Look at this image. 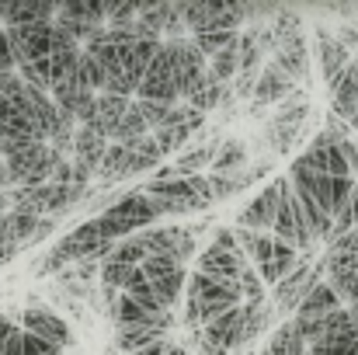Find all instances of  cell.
<instances>
[{"label":"cell","mask_w":358,"mask_h":355,"mask_svg":"<svg viewBox=\"0 0 358 355\" xmlns=\"http://www.w3.org/2000/svg\"><path fill=\"white\" fill-rule=\"evenodd\" d=\"M352 129H358V118H355V122H352Z\"/></svg>","instance_id":"f6af8a7d"},{"label":"cell","mask_w":358,"mask_h":355,"mask_svg":"<svg viewBox=\"0 0 358 355\" xmlns=\"http://www.w3.org/2000/svg\"><path fill=\"white\" fill-rule=\"evenodd\" d=\"M24 355H63V349H56V345H49L35 335H24Z\"/></svg>","instance_id":"e575fe53"},{"label":"cell","mask_w":358,"mask_h":355,"mask_svg":"<svg viewBox=\"0 0 358 355\" xmlns=\"http://www.w3.org/2000/svg\"><path fill=\"white\" fill-rule=\"evenodd\" d=\"M271 237L289 244L299 258H310V251H313V237L306 230V220H303V209H299L292 188H285V195L278 202V213H275V223H271Z\"/></svg>","instance_id":"277c9868"},{"label":"cell","mask_w":358,"mask_h":355,"mask_svg":"<svg viewBox=\"0 0 358 355\" xmlns=\"http://www.w3.org/2000/svg\"><path fill=\"white\" fill-rule=\"evenodd\" d=\"M216 139L209 143H199V146H188L178 160H174V171L178 178H188V174H202V167H213V157H216Z\"/></svg>","instance_id":"d6986e66"},{"label":"cell","mask_w":358,"mask_h":355,"mask_svg":"<svg viewBox=\"0 0 358 355\" xmlns=\"http://www.w3.org/2000/svg\"><path fill=\"white\" fill-rule=\"evenodd\" d=\"M320 282H324V268H320V265H310V258H303V261L275 286V310L285 314V317H292V314L299 310V303L310 296V289L320 286Z\"/></svg>","instance_id":"5b68a950"},{"label":"cell","mask_w":358,"mask_h":355,"mask_svg":"<svg viewBox=\"0 0 358 355\" xmlns=\"http://www.w3.org/2000/svg\"><path fill=\"white\" fill-rule=\"evenodd\" d=\"M209 244H213V247H220V251H230V254H237V251H240V247H237V234H234L230 227H223V230H216Z\"/></svg>","instance_id":"d590c367"},{"label":"cell","mask_w":358,"mask_h":355,"mask_svg":"<svg viewBox=\"0 0 358 355\" xmlns=\"http://www.w3.org/2000/svg\"><path fill=\"white\" fill-rule=\"evenodd\" d=\"M129 300H136L139 307H146V310H160V303H157V296H153V282L139 272V268H132V275H129V282H125V289H122Z\"/></svg>","instance_id":"83f0119b"},{"label":"cell","mask_w":358,"mask_h":355,"mask_svg":"<svg viewBox=\"0 0 358 355\" xmlns=\"http://www.w3.org/2000/svg\"><path fill=\"white\" fill-rule=\"evenodd\" d=\"M310 116V98L303 91H292L271 116V129H285V125H303Z\"/></svg>","instance_id":"44dd1931"},{"label":"cell","mask_w":358,"mask_h":355,"mask_svg":"<svg viewBox=\"0 0 358 355\" xmlns=\"http://www.w3.org/2000/svg\"><path fill=\"white\" fill-rule=\"evenodd\" d=\"M157 338H164V335L153 331V328H119L115 349H119L122 355H136V352H143L146 345H153Z\"/></svg>","instance_id":"d4e9b609"},{"label":"cell","mask_w":358,"mask_h":355,"mask_svg":"<svg viewBox=\"0 0 358 355\" xmlns=\"http://www.w3.org/2000/svg\"><path fill=\"white\" fill-rule=\"evenodd\" d=\"M3 32H7V42H10V53H14L17 67L45 60L49 49H52V21H35V25L3 28Z\"/></svg>","instance_id":"ba28073f"},{"label":"cell","mask_w":358,"mask_h":355,"mask_svg":"<svg viewBox=\"0 0 358 355\" xmlns=\"http://www.w3.org/2000/svg\"><path fill=\"white\" fill-rule=\"evenodd\" d=\"M167 352H171V342L167 338H157L153 345H146L143 352H136V355H167Z\"/></svg>","instance_id":"60d3db41"},{"label":"cell","mask_w":358,"mask_h":355,"mask_svg":"<svg viewBox=\"0 0 358 355\" xmlns=\"http://www.w3.org/2000/svg\"><path fill=\"white\" fill-rule=\"evenodd\" d=\"M243 160H247L243 143H240V139H223V143L216 146V157H213L209 174H240Z\"/></svg>","instance_id":"7402d4cb"},{"label":"cell","mask_w":358,"mask_h":355,"mask_svg":"<svg viewBox=\"0 0 358 355\" xmlns=\"http://www.w3.org/2000/svg\"><path fill=\"white\" fill-rule=\"evenodd\" d=\"M17 63H14V53H10V42H7V32L0 28V74H14Z\"/></svg>","instance_id":"8d00e7d4"},{"label":"cell","mask_w":358,"mask_h":355,"mask_svg":"<svg viewBox=\"0 0 358 355\" xmlns=\"http://www.w3.org/2000/svg\"><path fill=\"white\" fill-rule=\"evenodd\" d=\"M289 188V178H271V185H264L250 206H243L237 213V227L240 230H254V234H271V223H275V213H278V202Z\"/></svg>","instance_id":"8992f818"},{"label":"cell","mask_w":358,"mask_h":355,"mask_svg":"<svg viewBox=\"0 0 358 355\" xmlns=\"http://www.w3.org/2000/svg\"><path fill=\"white\" fill-rule=\"evenodd\" d=\"M240 296H243V303H264V282L257 279V272H254V265H243V272H240Z\"/></svg>","instance_id":"f546056e"},{"label":"cell","mask_w":358,"mask_h":355,"mask_svg":"<svg viewBox=\"0 0 358 355\" xmlns=\"http://www.w3.org/2000/svg\"><path fill=\"white\" fill-rule=\"evenodd\" d=\"M237 70H240L237 42H234V46H227L223 53H216V56L209 60V77H213L216 84H230V81L237 77Z\"/></svg>","instance_id":"484cf974"},{"label":"cell","mask_w":358,"mask_h":355,"mask_svg":"<svg viewBox=\"0 0 358 355\" xmlns=\"http://www.w3.org/2000/svg\"><path fill=\"white\" fill-rule=\"evenodd\" d=\"M299 261H303V258H299V254H296L289 244L275 240V251H271V258H268L264 265H257L254 272H257V279H261L264 286H271V289H275V286H278V282H282V279H285V275H289V272L299 265Z\"/></svg>","instance_id":"2e32d148"},{"label":"cell","mask_w":358,"mask_h":355,"mask_svg":"<svg viewBox=\"0 0 358 355\" xmlns=\"http://www.w3.org/2000/svg\"><path fill=\"white\" fill-rule=\"evenodd\" d=\"M139 136H150V125L143 122V116L136 112V102L129 105V112L122 116V122L115 125V132H112V143H119V146H129L132 139H139Z\"/></svg>","instance_id":"4316f807"},{"label":"cell","mask_w":358,"mask_h":355,"mask_svg":"<svg viewBox=\"0 0 358 355\" xmlns=\"http://www.w3.org/2000/svg\"><path fill=\"white\" fill-rule=\"evenodd\" d=\"M178 268H181V265H178L171 254H150V258L139 265V272H143L150 282H157V279H167V275H171V272H178Z\"/></svg>","instance_id":"f1b7e54d"},{"label":"cell","mask_w":358,"mask_h":355,"mask_svg":"<svg viewBox=\"0 0 358 355\" xmlns=\"http://www.w3.org/2000/svg\"><path fill=\"white\" fill-rule=\"evenodd\" d=\"M129 98H115V95H98V118L87 125V129H94V132H101L105 139H112V132H115V125L122 122V116L129 112Z\"/></svg>","instance_id":"e0dca14e"},{"label":"cell","mask_w":358,"mask_h":355,"mask_svg":"<svg viewBox=\"0 0 358 355\" xmlns=\"http://www.w3.org/2000/svg\"><path fill=\"white\" fill-rule=\"evenodd\" d=\"M0 28H3V21H0Z\"/></svg>","instance_id":"bcb514c9"},{"label":"cell","mask_w":358,"mask_h":355,"mask_svg":"<svg viewBox=\"0 0 358 355\" xmlns=\"http://www.w3.org/2000/svg\"><path fill=\"white\" fill-rule=\"evenodd\" d=\"M306 355H310V352H306Z\"/></svg>","instance_id":"7dc6e473"},{"label":"cell","mask_w":358,"mask_h":355,"mask_svg":"<svg viewBox=\"0 0 358 355\" xmlns=\"http://www.w3.org/2000/svg\"><path fill=\"white\" fill-rule=\"evenodd\" d=\"M59 4H42V0H3L0 4V21L3 28H21L35 21H52Z\"/></svg>","instance_id":"4fadbf2b"},{"label":"cell","mask_w":358,"mask_h":355,"mask_svg":"<svg viewBox=\"0 0 358 355\" xmlns=\"http://www.w3.org/2000/svg\"><path fill=\"white\" fill-rule=\"evenodd\" d=\"M313 56H317V63H320V77H324L327 88H331V84L345 74V67L352 63V53H348L324 25L313 32Z\"/></svg>","instance_id":"30bf717a"},{"label":"cell","mask_w":358,"mask_h":355,"mask_svg":"<svg viewBox=\"0 0 358 355\" xmlns=\"http://www.w3.org/2000/svg\"><path fill=\"white\" fill-rule=\"evenodd\" d=\"M153 220L157 216H153L150 195H143V192H125L119 202H112L101 216H94L98 234L105 237V240H125V237L153 227Z\"/></svg>","instance_id":"6da1fadb"},{"label":"cell","mask_w":358,"mask_h":355,"mask_svg":"<svg viewBox=\"0 0 358 355\" xmlns=\"http://www.w3.org/2000/svg\"><path fill=\"white\" fill-rule=\"evenodd\" d=\"M17 331V321L14 317H7V314H0V352H3V345H7V338Z\"/></svg>","instance_id":"ab89813d"},{"label":"cell","mask_w":358,"mask_h":355,"mask_svg":"<svg viewBox=\"0 0 358 355\" xmlns=\"http://www.w3.org/2000/svg\"><path fill=\"white\" fill-rule=\"evenodd\" d=\"M334 39H338L348 53H358V25H341V28L334 32Z\"/></svg>","instance_id":"74e56055"},{"label":"cell","mask_w":358,"mask_h":355,"mask_svg":"<svg viewBox=\"0 0 358 355\" xmlns=\"http://www.w3.org/2000/svg\"><path fill=\"white\" fill-rule=\"evenodd\" d=\"M209 192L213 199H234L237 192H243L240 174H209Z\"/></svg>","instance_id":"1f68e13d"},{"label":"cell","mask_w":358,"mask_h":355,"mask_svg":"<svg viewBox=\"0 0 358 355\" xmlns=\"http://www.w3.org/2000/svg\"><path fill=\"white\" fill-rule=\"evenodd\" d=\"M327 251H338V254H352V258H358V223L345 237L331 240V244H327Z\"/></svg>","instance_id":"836d02e7"},{"label":"cell","mask_w":358,"mask_h":355,"mask_svg":"<svg viewBox=\"0 0 358 355\" xmlns=\"http://www.w3.org/2000/svg\"><path fill=\"white\" fill-rule=\"evenodd\" d=\"M341 307V300H338V293L327 286V279L320 282V286H313L310 289V296L299 303V310L292 314V317H327V314H334Z\"/></svg>","instance_id":"ac0fdd59"},{"label":"cell","mask_w":358,"mask_h":355,"mask_svg":"<svg viewBox=\"0 0 358 355\" xmlns=\"http://www.w3.org/2000/svg\"><path fill=\"white\" fill-rule=\"evenodd\" d=\"M3 164H7V171L14 178V188H35V185H45L49 181L52 150L45 143H24L21 150L7 153Z\"/></svg>","instance_id":"3957f363"},{"label":"cell","mask_w":358,"mask_h":355,"mask_svg":"<svg viewBox=\"0 0 358 355\" xmlns=\"http://www.w3.org/2000/svg\"><path fill=\"white\" fill-rule=\"evenodd\" d=\"M171 109L174 105H160V102H136V112L143 116V122L150 125V129H164V122L171 116Z\"/></svg>","instance_id":"d6a6232c"},{"label":"cell","mask_w":358,"mask_h":355,"mask_svg":"<svg viewBox=\"0 0 358 355\" xmlns=\"http://www.w3.org/2000/svg\"><path fill=\"white\" fill-rule=\"evenodd\" d=\"M108 143H112V139H105L101 132H94V129H87V125H77V132H73V157H70V160L98 174Z\"/></svg>","instance_id":"9a60e30c"},{"label":"cell","mask_w":358,"mask_h":355,"mask_svg":"<svg viewBox=\"0 0 358 355\" xmlns=\"http://www.w3.org/2000/svg\"><path fill=\"white\" fill-rule=\"evenodd\" d=\"M17 328H21L24 335H35V338H42V342L56 345V349H70V345H73L70 324H66L59 314L45 310V307H28V310H21Z\"/></svg>","instance_id":"9c48e42d"},{"label":"cell","mask_w":358,"mask_h":355,"mask_svg":"<svg viewBox=\"0 0 358 355\" xmlns=\"http://www.w3.org/2000/svg\"><path fill=\"white\" fill-rule=\"evenodd\" d=\"M0 355H24V331H21V328L7 338V345H3V352Z\"/></svg>","instance_id":"f35d334b"},{"label":"cell","mask_w":358,"mask_h":355,"mask_svg":"<svg viewBox=\"0 0 358 355\" xmlns=\"http://www.w3.org/2000/svg\"><path fill=\"white\" fill-rule=\"evenodd\" d=\"M271 63L292 81V84H299V81H310V49H306V39L303 35H296V39H285L278 49H275V56H271Z\"/></svg>","instance_id":"7c38bea8"},{"label":"cell","mask_w":358,"mask_h":355,"mask_svg":"<svg viewBox=\"0 0 358 355\" xmlns=\"http://www.w3.org/2000/svg\"><path fill=\"white\" fill-rule=\"evenodd\" d=\"M306 352H310V345L296 335V328H292L289 321H282V324L275 328V335L268 338V345H264L261 355H306Z\"/></svg>","instance_id":"ffe728a7"},{"label":"cell","mask_w":358,"mask_h":355,"mask_svg":"<svg viewBox=\"0 0 358 355\" xmlns=\"http://www.w3.org/2000/svg\"><path fill=\"white\" fill-rule=\"evenodd\" d=\"M292 91H296V84L275 63H264V70L257 77V88H254V98H250V109H254L250 116H261V109H268V105H282Z\"/></svg>","instance_id":"8fae6325"},{"label":"cell","mask_w":358,"mask_h":355,"mask_svg":"<svg viewBox=\"0 0 358 355\" xmlns=\"http://www.w3.org/2000/svg\"><path fill=\"white\" fill-rule=\"evenodd\" d=\"M271 307L268 303H243L240 307V321H243V338L247 342H254L257 335H264L268 328H271Z\"/></svg>","instance_id":"603a6c76"},{"label":"cell","mask_w":358,"mask_h":355,"mask_svg":"<svg viewBox=\"0 0 358 355\" xmlns=\"http://www.w3.org/2000/svg\"><path fill=\"white\" fill-rule=\"evenodd\" d=\"M136 102H160V105H181L178 98V84H174V60H171V46L164 42L153 56V63L146 67L143 84L136 88Z\"/></svg>","instance_id":"7a4b0ae2"},{"label":"cell","mask_w":358,"mask_h":355,"mask_svg":"<svg viewBox=\"0 0 358 355\" xmlns=\"http://www.w3.org/2000/svg\"><path fill=\"white\" fill-rule=\"evenodd\" d=\"M348 209H352V216H355V223H358V181H355V188H352V202H348Z\"/></svg>","instance_id":"b9f144b4"},{"label":"cell","mask_w":358,"mask_h":355,"mask_svg":"<svg viewBox=\"0 0 358 355\" xmlns=\"http://www.w3.org/2000/svg\"><path fill=\"white\" fill-rule=\"evenodd\" d=\"M3 213H7V195L0 192V220H3Z\"/></svg>","instance_id":"ee69618b"},{"label":"cell","mask_w":358,"mask_h":355,"mask_svg":"<svg viewBox=\"0 0 358 355\" xmlns=\"http://www.w3.org/2000/svg\"><path fill=\"white\" fill-rule=\"evenodd\" d=\"M167 355H192V352H188V349H181V345H171V352Z\"/></svg>","instance_id":"7bdbcfd3"},{"label":"cell","mask_w":358,"mask_h":355,"mask_svg":"<svg viewBox=\"0 0 358 355\" xmlns=\"http://www.w3.org/2000/svg\"><path fill=\"white\" fill-rule=\"evenodd\" d=\"M352 188H355V178H331V220H334L341 209H348Z\"/></svg>","instance_id":"4dcf8cb0"},{"label":"cell","mask_w":358,"mask_h":355,"mask_svg":"<svg viewBox=\"0 0 358 355\" xmlns=\"http://www.w3.org/2000/svg\"><path fill=\"white\" fill-rule=\"evenodd\" d=\"M185 282H188V272H185V268H178V272H171L167 279H157V282H153V296H157L160 310H174V303H178L181 293H185Z\"/></svg>","instance_id":"cb8c5ba5"},{"label":"cell","mask_w":358,"mask_h":355,"mask_svg":"<svg viewBox=\"0 0 358 355\" xmlns=\"http://www.w3.org/2000/svg\"><path fill=\"white\" fill-rule=\"evenodd\" d=\"M243 265H250L243 254H230V251H220V247H206L202 254H199V268L195 272H202L206 279H227V282H237L240 272H243Z\"/></svg>","instance_id":"5bb4252c"},{"label":"cell","mask_w":358,"mask_h":355,"mask_svg":"<svg viewBox=\"0 0 358 355\" xmlns=\"http://www.w3.org/2000/svg\"><path fill=\"white\" fill-rule=\"evenodd\" d=\"M167 46H171V60H174V84H178V98L185 102V98L199 88V81L209 74V60L195 49L192 35H188V39H178V42H167Z\"/></svg>","instance_id":"52a82bcc"}]
</instances>
